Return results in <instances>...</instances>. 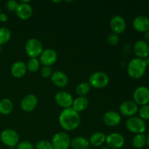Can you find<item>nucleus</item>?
I'll return each mask as SVG.
<instances>
[{"instance_id": "b1692460", "label": "nucleus", "mask_w": 149, "mask_h": 149, "mask_svg": "<svg viewBox=\"0 0 149 149\" xmlns=\"http://www.w3.org/2000/svg\"><path fill=\"white\" fill-rule=\"evenodd\" d=\"M13 103L9 98H3L0 100V113L2 115H8L13 111Z\"/></svg>"}, {"instance_id": "0eeeda50", "label": "nucleus", "mask_w": 149, "mask_h": 149, "mask_svg": "<svg viewBox=\"0 0 149 149\" xmlns=\"http://www.w3.org/2000/svg\"><path fill=\"white\" fill-rule=\"evenodd\" d=\"M71 138L64 132H59L55 134L51 143L54 149H68L71 147Z\"/></svg>"}, {"instance_id": "f704fd0d", "label": "nucleus", "mask_w": 149, "mask_h": 149, "mask_svg": "<svg viewBox=\"0 0 149 149\" xmlns=\"http://www.w3.org/2000/svg\"><path fill=\"white\" fill-rule=\"evenodd\" d=\"M8 20V16L6 13H1V15H0V21L1 22H6Z\"/></svg>"}, {"instance_id": "393cba45", "label": "nucleus", "mask_w": 149, "mask_h": 149, "mask_svg": "<svg viewBox=\"0 0 149 149\" xmlns=\"http://www.w3.org/2000/svg\"><path fill=\"white\" fill-rule=\"evenodd\" d=\"M132 146L137 149L143 148L146 145V135L145 134H137L132 141Z\"/></svg>"}, {"instance_id": "473e14b6", "label": "nucleus", "mask_w": 149, "mask_h": 149, "mask_svg": "<svg viewBox=\"0 0 149 149\" xmlns=\"http://www.w3.org/2000/svg\"><path fill=\"white\" fill-rule=\"evenodd\" d=\"M19 3L15 0H10L6 4V8L10 12H15L18 7Z\"/></svg>"}, {"instance_id": "9d476101", "label": "nucleus", "mask_w": 149, "mask_h": 149, "mask_svg": "<svg viewBox=\"0 0 149 149\" xmlns=\"http://www.w3.org/2000/svg\"><path fill=\"white\" fill-rule=\"evenodd\" d=\"M58 60V54L54 49H44L39 56V62L43 66H52Z\"/></svg>"}, {"instance_id": "a19ab883", "label": "nucleus", "mask_w": 149, "mask_h": 149, "mask_svg": "<svg viewBox=\"0 0 149 149\" xmlns=\"http://www.w3.org/2000/svg\"><path fill=\"white\" fill-rule=\"evenodd\" d=\"M1 8H0V15H1Z\"/></svg>"}, {"instance_id": "bb28decb", "label": "nucleus", "mask_w": 149, "mask_h": 149, "mask_svg": "<svg viewBox=\"0 0 149 149\" xmlns=\"http://www.w3.org/2000/svg\"><path fill=\"white\" fill-rule=\"evenodd\" d=\"M12 33L7 27H0V46L7 44L11 39Z\"/></svg>"}, {"instance_id": "dca6fc26", "label": "nucleus", "mask_w": 149, "mask_h": 149, "mask_svg": "<svg viewBox=\"0 0 149 149\" xmlns=\"http://www.w3.org/2000/svg\"><path fill=\"white\" fill-rule=\"evenodd\" d=\"M132 27L136 31L145 33L149 31V18L144 15L137 16L132 21Z\"/></svg>"}, {"instance_id": "4c0bfd02", "label": "nucleus", "mask_w": 149, "mask_h": 149, "mask_svg": "<svg viewBox=\"0 0 149 149\" xmlns=\"http://www.w3.org/2000/svg\"><path fill=\"white\" fill-rule=\"evenodd\" d=\"M146 144L149 146V133L148 134V135L146 136Z\"/></svg>"}, {"instance_id": "ea45409f", "label": "nucleus", "mask_w": 149, "mask_h": 149, "mask_svg": "<svg viewBox=\"0 0 149 149\" xmlns=\"http://www.w3.org/2000/svg\"><path fill=\"white\" fill-rule=\"evenodd\" d=\"M1 52H2V47H1V46H0V54L1 53Z\"/></svg>"}, {"instance_id": "6ab92c4d", "label": "nucleus", "mask_w": 149, "mask_h": 149, "mask_svg": "<svg viewBox=\"0 0 149 149\" xmlns=\"http://www.w3.org/2000/svg\"><path fill=\"white\" fill-rule=\"evenodd\" d=\"M51 81L56 87L63 88L68 85V77L65 73L61 71H56L52 73L51 76Z\"/></svg>"}, {"instance_id": "cd10ccee", "label": "nucleus", "mask_w": 149, "mask_h": 149, "mask_svg": "<svg viewBox=\"0 0 149 149\" xmlns=\"http://www.w3.org/2000/svg\"><path fill=\"white\" fill-rule=\"evenodd\" d=\"M26 64L27 71L31 73H35L39 71L40 68V62L38 58H30Z\"/></svg>"}, {"instance_id": "4be33fe9", "label": "nucleus", "mask_w": 149, "mask_h": 149, "mask_svg": "<svg viewBox=\"0 0 149 149\" xmlns=\"http://www.w3.org/2000/svg\"><path fill=\"white\" fill-rule=\"evenodd\" d=\"M89 140L82 136H78L71 141V147L72 149H88L90 148Z\"/></svg>"}, {"instance_id": "79ce46f5", "label": "nucleus", "mask_w": 149, "mask_h": 149, "mask_svg": "<svg viewBox=\"0 0 149 149\" xmlns=\"http://www.w3.org/2000/svg\"><path fill=\"white\" fill-rule=\"evenodd\" d=\"M88 149H93V148H89Z\"/></svg>"}, {"instance_id": "1a4fd4ad", "label": "nucleus", "mask_w": 149, "mask_h": 149, "mask_svg": "<svg viewBox=\"0 0 149 149\" xmlns=\"http://www.w3.org/2000/svg\"><path fill=\"white\" fill-rule=\"evenodd\" d=\"M125 143V137L119 132H112L109 135H106V146L111 149L122 148Z\"/></svg>"}, {"instance_id": "2f4dec72", "label": "nucleus", "mask_w": 149, "mask_h": 149, "mask_svg": "<svg viewBox=\"0 0 149 149\" xmlns=\"http://www.w3.org/2000/svg\"><path fill=\"white\" fill-rule=\"evenodd\" d=\"M41 76H42L43 78L47 79L51 77L52 74V69L50 66H43L42 68L40 71Z\"/></svg>"}, {"instance_id": "e433bc0d", "label": "nucleus", "mask_w": 149, "mask_h": 149, "mask_svg": "<svg viewBox=\"0 0 149 149\" xmlns=\"http://www.w3.org/2000/svg\"><path fill=\"white\" fill-rule=\"evenodd\" d=\"M145 61H146V64H147V66H149V55L146 58Z\"/></svg>"}, {"instance_id": "6e6552de", "label": "nucleus", "mask_w": 149, "mask_h": 149, "mask_svg": "<svg viewBox=\"0 0 149 149\" xmlns=\"http://www.w3.org/2000/svg\"><path fill=\"white\" fill-rule=\"evenodd\" d=\"M133 101L138 106H145L149 103V88L146 86H139L133 93Z\"/></svg>"}, {"instance_id": "72a5a7b5", "label": "nucleus", "mask_w": 149, "mask_h": 149, "mask_svg": "<svg viewBox=\"0 0 149 149\" xmlns=\"http://www.w3.org/2000/svg\"><path fill=\"white\" fill-rule=\"evenodd\" d=\"M16 149H34V146L29 141H22L19 142Z\"/></svg>"}, {"instance_id": "a211bd4d", "label": "nucleus", "mask_w": 149, "mask_h": 149, "mask_svg": "<svg viewBox=\"0 0 149 149\" xmlns=\"http://www.w3.org/2000/svg\"><path fill=\"white\" fill-rule=\"evenodd\" d=\"M103 121L108 127H116L119 125L122 121L120 113L114 111H109L103 114Z\"/></svg>"}, {"instance_id": "412c9836", "label": "nucleus", "mask_w": 149, "mask_h": 149, "mask_svg": "<svg viewBox=\"0 0 149 149\" xmlns=\"http://www.w3.org/2000/svg\"><path fill=\"white\" fill-rule=\"evenodd\" d=\"M88 106L89 100L87 97H84V96H79L76 99H74L71 108L79 113L81 112L84 111L87 109Z\"/></svg>"}, {"instance_id": "5701e85b", "label": "nucleus", "mask_w": 149, "mask_h": 149, "mask_svg": "<svg viewBox=\"0 0 149 149\" xmlns=\"http://www.w3.org/2000/svg\"><path fill=\"white\" fill-rule=\"evenodd\" d=\"M106 135L102 132H97L93 133L89 139L90 145L94 147H100L106 143Z\"/></svg>"}, {"instance_id": "c03bdc74", "label": "nucleus", "mask_w": 149, "mask_h": 149, "mask_svg": "<svg viewBox=\"0 0 149 149\" xmlns=\"http://www.w3.org/2000/svg\"><path fill=\"white\" fill-rule=\"evenodd\" d=\"M148 6H149V3H148Z\"/></svg>"}, {"instance_id": "7ed1b4c3", "label": "nucleus", "mask_w": 149, "mask_h": 149, "mask_svg": "<svg viewBox=\"0 0 149 149\" xmlns=\"http://www.w3.org/2000/svg\"><path fill=\"white\" fill-rule=\"evenodd\" d=\"M125 126L128 131L134 134H143L146 130V124L139 116H132L127 119Z\"/></svg>"}, {"instance_id": "f03ea898", "label": "nucleus", "mask_w": 149, "mask_h": 149, "mask_svg": "<svg viewBox=\"0 0 149 149\" xmlns=\"http://www.w3.org/2000/svg\"><path fill=\"white\" fill-rule=\"evenodd\" d=\"M147 69V64L144 59L138 58H132L127 64V74L134 79H139L142 78L146 74Z\"/></svg>"}, {"instance_id": "c9c22d12", "label": "nucleus", "mask_w": 149, "mask_h": 149, "mask_svg": "<svg viewBox=\"0 0 149 149\" xmlns=\"http://www.w3.org/2000/svg\"><path fill=\"white\" fill-rule=\"evenodd\" d=\"M143 38H144V41L149 45V31L144 33Z\"/></svg>"}, {"instance_id": "423d86ee", "label": "nucleus", "mask_w": 149, "mask_h": 149, "mask_svg": "<svg viewBox=\"0 0 149 149\" xmlns=\"http://www.w3.org/2000/svg\"><path fill=\"white\" fill-rule=\"evenodd\" d=\"M89 84L95 89H103L109 84V77L103 71H96L89 78Z\"/></svg>"}, {"instance_id": "37998d69", "label": "nucleus", "mask_w": 149, "mask_h": 149, "mask_svg": "<svg viewBox=\"0 0 149 149\" xmlns=\"http://www.w3.org/2000/svg\"><path fill=\"white\" fill-rule=\"evenodd\" d=\"M119 149H124V148H119Z\"/></svg>"}, {"instance_id": "ddd939ff", "label": "nucleus", "mask_w": 149, "mask_h": 149, "mask_svg": "<svg viewBox=\"0 0 149 149\" xmlns=\"http://www.w3.org/2000/svg\"><path fill=\"white\" fill-rule=\"evenodd\" d=\"M38 104V98L35 95L29 94L24 96L20 101V106L22 110L27 113L32 112Z\"/></svg>"}, {"instance_id": "f3484780", "label": "nucleus", "mask_w": 149, "mask_h": 149, "mask_svg": "<svg viewBox=\"0 0 149 149\" xmlns=\"http://www.w3.org/2000/svg\"><path fill=\"white\" fill-rule=\"evenodd\" d=\"M133 50L136 58L145 60L149 55V45L144 40H138L134 45Z\"/></svg>"}, {"instance_id": "58836bf2", "label": "nucleus", "mask_w": 149, "mask_h": 149, "mask_svg": "<svg viewBox=\"0 0 149 149\" xmlns=\"http://www.w3.org/2000/svg\"><path fill=\"white\" fill-rule=\"evenodd\" d=\"M101 149H111V148H110L109 147H108V146H104V147H102Z\"/></svg>"}, {"instance_id": "f257e3e1", "label": "nucleus", "mask_w": 149, "mask_h": 149, "mask_svg": "<svg viewBox=\"0 0 149 149\" xmlns=\"http://www.w3.org/2000/svg\"><path fill=\"white\" fill-rule=\"evenodd\" d=\"M58 121L61 127L66 131H73L77 130L81 124V117L79 113L72 108L63 109L61 112Z\"/></svg>"}, {"instance_id": "4468645a", "label": "nucleus", "mask_w": 149, "mask_h": 149, "mask_svg": "<svg viewBox=\"0 0 149 149\" xmlns=\"http://www.w3.org/2000/svg\"><path fill=\"white\" fill-rule=\"evenodd\" d=\"M29 2L30 1H21V2L19 3L15 13L17 17L21 20H29L33 15V8L29 4Z\"/></svg>"}, {"instance_id": "2eb2a0df", "label": "nucleus", "mask_w": 149, "mask_h": 149, "mask_svg": "<svg viewBox=\"0 0 149 149\" xmlns=\"http://www.w3.org/2000/svg\"><path fill=\"white\" fill-rule=\"evenodd\" d=\"M110 28L112 33L119 35L123 33L127 27V23L125 18L121 15H115L111 19Z\"/></svg>"}, {"instance_id": "a878e982", "label": "nucleus", "mask_w": 149, "mask_h": 149, "mask_svg": "<svg viewBox=\"0 0 149 149\" xmlns=\"http://www.w3.org/2000/svg\"><path fill=\"white\" fill-rule=\"evenodd\" d=\"M91 86L89 82L83 81L79 83L76 87V93L79 96H84L85 97L87 94L90 92Z\"/></svg>"}, {"instance_id": "20e7f679", "label": "nucleus", "mask_w": 149, "mask_h": 149, "mask_svg": "<svg viewBox=\"0 0 149 149\" xmlns=\"http://www.w3.org/2000/svg\"><path fill=\"white\" fill-rule=\"evenodd\" d=\"M25 50L30 58H38L44 50L43 45L39 39L31 38L26 42Z\"/></svg>"}, {"instance_id": "9b49d317", "label": "nucleus", "mask_w": 149, "mask_h": 149, "mask_svg": "<svg viewBox=\"0 0 149 149\" xmlns=\"http://www.w3.org/2000/svg\"><path fill=\"white\" fill-rule=\"evenodd\" d=\"M55 100L60 107L65 109L72 107L74 98L69 93L63 90L56 93L55 96Z\"/></svg>"}, {"instance_id": "aec40b11", "label": "nucleus", "mask_w": 149, "mask_h": 149, "mask_svg": "<svg viewBox=\"0 0 149 149\" xmlns=\"http://www.w3.org/2000/svg\"><path fill=\"white\" fill-rule=\"evenodd\" d=\"M10 71L13 77L15 78H22L27 72L26 64L23 61H16L12 65Z\"/></svg>"}, {"instance_id": "39448f33", "label": "nucleus", "mask_w": 149, "mask_h": 149, "mask_svg": "<svg viewBox=\"0 0 149 149\" xmlns=\"http://www.w3.org/2000/svg\"><path fill=\"white\" fill-rule=\"evenodd\" d=\"M1 143L10 148L17 146L20 141V136L17 132L11 128H7L1 132L0 135Z\"/></svg>"}, {"instance_id": "f8f14e48", "label": "nucleus", "mask_w": 149, "mask_h": 149, "mask_svg": "<svg viewBox=\"0 0 149 149\" xmlns=\"http://www.w3.org/2000/svg\"><path fill=\"white\" fill-rule=\"evenodd\" d=\"M138 106L132 100H126L119 106V111L124 116L130 118L134 116L138 112Z\"/></svg>"}, {"instance_id": "7c9ffc66", "label": "nucleus", "mask_w": 149, "mask_h": 149, "mask_svg": "<svg viewBox=\"0 0 149 149\" xmlns=\"http://www.w3.org/2000/svg\"><path fill=\"white\" fill-rule=\"evenodd\" d=\"M119 36L116 33H111V34L109 35L108 36V43L111 46H116L118 43L119 42Z\"/></svg>"}, {"instance_id": "c756f323", "label": "nucleus", "mask_w": 149, "mask_h": 149, "mask_svg": "<svg viewBox=\"0 0 149 149\" xmlns=\"http://www.w3.org/2000/svg\"><path fill=\"white\" fill-rule=\"evenodd\" d=\"M34 149H54L52 143L49 141L46 140H42L39 141L35 145Z\"/></svg>"}, {"instance_id": "c85d7f7f", "label": "nucleus", "mask_w": 149, "mask_h": 149, "mask_svg": "<svg viewBox=\"0 0 149 149\" xmlns=\"http://www.w3.org/2000/svg\"><path fill=\"white\" fill-rule=\"evenodd\" d=\"M138 113L139 117L143 120H148L149 119V105H145V106H141L138 109Z\"/></svg>"}]
</instances>
